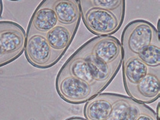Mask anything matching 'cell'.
Returning <instances> with one entry per match:
<instances>
[{
	"instance_id": "12",
	"label": "cell",
	"mask_w": 160,
	"mask_h": 120,
	"mask_svg": "<svg viewBox=\"0 0 160 120\" xmlns=\"http://www.w3.org/2000/svg\"><path fill=\"white\" fill-rule=\"evenodd\" d=\"M123 79L124 88L128 92L138 84L148 73V67L137 57L129 58L122 61Z\"/></svg>"
},
{
	"instance_id": "15",
	"label": "cell",
	"mask_w": 160,
	"mask_h": 120,
	"mask_svg": "<svg viewBox=\"0 0 160 120\" xmlns=\"http://www.w3.org/2000/svg\"><path fill=\"white\" fill-rule=\"evenodd\" d=\"M81 7H96L113 12H125L124 0H80Z\"/></svg>"
},
{
	"instance_id": "2",
	"label": "cell",
	"mask_w": 160,
	"mask_h": 120,
	"mask_svg": "<svg viewBox=\"0 0 160 120\" xmlns=\"http://www.w3.org/2000/svg\"><path fill=\"white\" fill-rule=\"evenodd\" d=\"M152 44H160L159 31L151 24L143 19L128 23L122 35V61L137 57L144 48Z\"/></svg>"
},
{
	"instance_id": "13",
	"label": "cell",
	"mask_w": 160,
	"mask_h": 120,
	"mask_svg": "<svg viewBox=\"0 0 160 120\" xmlns=\"http://www.w3.org/2000/svg\"><path fill=\"white\" fill-rule=\"evenodd\" d=\"M146 106L145 104L140 103L129 96L122 95L113 106L107 120H136Z\"/></svg>"
},
{
	"instance_id": "5",
	"label": "cell",
	"mask_w": 160,
	"mask_h": 120,
	"mask_svg": "<svg viewBox=\"0 0 160 120\" xmlns=\"http://www.w3.org/2000/svg\"><path fill=\"white\" fill-rule=\"evenodd\" d=\"M24 51L28 62L38 68H48L61 59L51 48L46 34L39 33L26 34Z\"/></svg>"
},
{
	"instance_id": "17",
	"label": "cell",
	"mask_w": 160,
	"mask_h": 120,
	"mask_svg": "<svg viewBox=\"0 0 160 120\" xmlns=\"http://www.w3.org/2000/svg\"><path fill=\"white\" fill-rule=\"evenodd\" d=\"M136 120H159V116L152 108L147 105L138 114Z\"/></svg>"
},
{
	"instance_id": "16",
	"label": "cell",
	"mask_w": 160,
	"mask_h": 120,
	"mask_svg": "<svg viewBox=\"0 0 160 120\" xmlns=\"http://www.w3.org/2000/svg\"><path fill=\"white\" fill-rule=\"evenodd\" d=\"M137 57L148 67H160V44H152L144 48Z\"/></svg>"
},
{
	"instance_id": "10",
	"label": "cell",
	"mask_w": 160,
	"mask_h": 120,
	"mask_svg": "<svg viewBox=\"0 0 160 120\" xmlns=\"http://www.w3.org/2000/svg\"><path fill=\"white\" fill-rule=\"evenodd\" d=\"M122 95L111 93L99 94L86 103L83 114L87 120H107L116 102Z\"/></svg>"
},
{
	"instance_id": "11",
	"label": "cell",
	"mask_w": 160,
	"mask_h": 120,
	"mask_svg": "<svg viewBox=\"0 0 160 120\" xmlns=\"http://www.w3.org/2000/svg\"><path fill=\"white\" fill-rule=\"evenodd\" d=\"M79 23L69 26L58 24L46 34V39L51 48L61 58L74 39Z\"/></svg>"
},
{
	"instance_id": "18",
	"label": "cell",
	"mask_w": 160,
	"mask_h": 120,
	"mask_svg": "<svg viewBox=\"0 0 160 120\" xmlns=\"http://www.w3.org/2000/svg\"><path fill=\"white\" fill-rule=\"evenodd\" d=\"M66 120H87V119H83V118H81V117H71Z\"/></svg>"
},
{
	"instance_id": "4",
	"label": "cell",
	"mask_w": 160,
	"mask_h": 120,
	"mask_svg": "<svg viewBox=\"0 0 160 120\" xmlns=\"http://www.w3.org/2000/svg\"><path fill=\"white\" fill-rule=\"evenodd\" d=\"M25 40L26 33L22 26L10 21L0 22V67L22 55Z\"/></svg>"
},
{
	"instance_id": "14",
	"label": "cell",
	"mask_w": 160,
	"mask_h": 120,
	"mask_svg": "<svg viewBox=\"0 0 160 120\" xmlns=\"http://www.w3.org/2000/svg\"><path fill=\"white\" fill-rule=\"evenodd\" d=\"M58 24L72 25L81 21V8L78 0H53Z\"/></svg>"
},
{
	"instance_id": "6",
	"label": "cell",
	"mask_w": 160,
	"mask_h": 120,
	"mask_svg": "<svg viewBox=\"0 0 160 120\" xmlns=\"http://www.w3.org/2000/svg\"><path fill=\"white\" fill-rule=\"evenodd\" d=\"M57 92L64 101L72 104L88 102L98 93L87 82L69 74L58 73L56 79Z\"/></svg>"
},
{
	"instance_id": "19",
	"label": "cell",
	"mask_w": 160,
	"mask_h": 120,
	"mask_svg": "<svg viewBox=\"0 0 160 120\" xmlns=\"http://www.w3.org/2000/svg\"><path fill=\"white\" fill-rule=\"evenodd\" d=\"M2 11H3V4H2V1L0 0V17L2 16Z\"/></svg>"
},
{
	"instance_id": "1",
	"label": "cell",
	"mask_w": 160,
	"mask_h": 120,
	"mask_svg": "<svg viewBox=\"0 0 160 120\" xmlns=\"http://www.w3.org/2000/svg\"><path fill=\"white\" fill-rule=\"evenodd\" d=\"M122 64V59H120L110 65H106L79 48L66 61L59 73L82 79L90 85L99 94L112 82Z\"/></svg>"
},
{
	"instance_id": "3",
	"label": "cell",
	"mask_w": 160,
	"mask_h": 120,
	"mask_svg": "<svg viewBox=\"0 0 160 120\" xmlns=\"http://www.w3.org/2000/svg\"><path fill=\"white\" fill-rule=\"evenodd\" d=\"M80 8L86 28L98 36H111L119 30L124 22V12H113L96 7Z\"/></svg>"
},
{
	"instance_id": "7",
	"label": "cell",
	"mask_w": 160,
	"mask_h": 120,
	"mask_svg": "<svg viewBox=\"0 0 160 120\" xmlns=\"http://www.w3.org/2000/svg\"><path fill=\"white\" fill-rule=\"evenodd\" d=\"M95 59L110 65L118 59H123L122 47L118 39L112 36H98L81 47Z\"/></svg>"
},
{
	"instance_id": "9",
	"label": "cell",
	"mask_w": 160,
	"mask_h": 120,
	"mask_svg": "<svg viewBox=\"0 0 160 120\" xmlns=\"http://www.w3.org/2000/svg\"><path fill=\"white\" fill-rule=\"evenodd\" d=\"M58 25V18L53 8V0H44L41 2L33 13L27 34H46Z\"/></svg>"
},
{
	"instance_id": "8",
	"label": "cell",
	"mask_w": 160,
	"mask_h": 120,
	"mask_svg": "<svg viewBox=\"0 0 160 120\" xmlns=\"http://www.w3.org/2000/svg\"><path fill=\"white\" fill-rule=\"evenodd\" d=\"M129 97L142 104H150L159 98L160 67L148 69L144 79L127 92Z\"/></svg>"
}]
</instances>
